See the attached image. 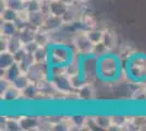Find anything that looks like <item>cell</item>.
I'll use <instances>...</instances> for the list:
<instances>
[{
	"instance_id": "obj_1",
	"label": "cell",
	"mask_w": 146,
	"mask_h": 131,
	"mask_svg": "<svg viewBox=\"0 0 146 131\" xmlns=\"http://www.w3.org/2000/svg\"><path fill=\"white\" fill-rule=\"evenodd\" d=\"M97 80L105 84L123 81V61L115 51L97 57Z\"/></svg>"
},
{
	"instance_id": "obj_2",
	"label": "cell",
	"mask_w": 146,
	"mask_h": 131,
	"mask_svg": "<svg viewBox=\"0 0 146 131\" xmlns=\"http://www.w3.org/2000/svg\"><path fill=\"white\" fill-rule=\"evenodd\" d=\"M123 81L132 85L146 84V54L137 50L123 63Z\"/></svg>"
},
{
	"instance_id": "obj_3",
	"label": "cell",
	"mask_w": 146,
	"mask_h": 131,
	"mask_svg": "<svg viewBox=\"0 0 146 131\" xmlns=\"http://www.w3.org/2000/svg\"><path fill=\"white\" fill-rule=\"evenodd\" d=\"M72 45L67 43H51L48 46V65L64 68L76 58Z\"/></svg>"
},
{
	"instance_id": "obj_4",
	"label": "cell",
	"mask_w": 146,
	"mask_h": 131,
	"mask_svg": "<svg viewBox=\"0 0 146 131\" xmlns=\"http://www.w3.org/2000/svg\"><path fill=\"white\" fill-rule=\"evenodd\" d=\"M70 44L72 45L73 49L78 56H86L93 54L94 44L88 37V34L83 30H76L71 35Z\"/></svg>"
},
{
	"instance_id": "obj_5",
	"label": "cell",
	"mask_w": 146,
	"mask_h": 131,
	"mask_svg": "<svg viewBox=\"0 0 146 131\" xmlns=\"http://www.w3.org/2000/svg\"><path fill=\"white\" fill-rule=\"evenodd\" d=\"M75 97L85 103L96 100V88L94 82H84L75 91Z\"/></svg>"
},
{
	"instance_id": "obj_6",
	"label": "cell",
	"mask_w": 146,
	"mask_h": 131,
	"mask_svg": "<svg viewBox=\"0 0 146 131\" xmlns=\"http://www.w3.org/2000/svg\"><path fill=\"white\" fill-rule=\"evenodd\" d=\"M73 27H74V31L76 30H83V31H92L94 29H97L98 27V23H97V20L95 19L94 15H92L91 13H87L84 12L80 20L75 23L73 24Z\"/></svg>"
},
{
	"instance_id": "obj_7",
	"label": "cell",
	"mask_w": 146,
	"mask_h": 131,
	"mask_svg": "<svg viewBox=\"0 0 146 131\" xmlns=\"http://www.w3.org/2000/svg\"><path fill=\"white\" fill-rule=\"evenodd\" d=\"M19 122L21 130H40V116L20 115Z\"/></svg>"
},
{
	"instance_id": "obj_8",
	"label": "cell",
	"mask_w": 146,
	"mask_h": 131,
	"mask_svg": "<svg viewBox=\"0 0 146 131\" xmlns=\"http://www.w3.org/2000/svg\"><path fill=\"white\" fill-rule=\"evenodd\" d=\"M64 26H66V24H64V22H63L61 17H57V15H54V14H48L46 17L45 23H44L42 29L46 30L50 34H54V33L61 31Z\"/></svg>"
},
{
	"instance_id": "obj_9",
	"label": "cell",
	"mask_w": 146,
	"mask_h": 131,
	"mask_svg": "<svg viewBox=\"0 0 146 131\" xmlns=\"http://www.w3.org/2000/svg\"><path fill=\"white\" fill-rule=\"evenodd\" d=\"M91 119L93 125L97 127L99 129H104V130H111L112 128V119H111V115H107L104 112H99V114H95V115H91Z\"/></svg>"
},
{
	"instance_id": "obj_10",
	"label": "cell",
	"mask_w": 146,
	"mask_h": 131,
	"mask_svg": "<svg viewBox=\"0 0 146 131\" xmlns=\"http://www.w3.org/2000/svg\"><path fill=\"white\" fill-rule=\"evenodd\" d=\"M136 51H137V49H136L135 45H133L130 42L121 43L120 45H118L117 49L115 50V53L119 56V58L121 59L123 63L127 61L129 58H131Z\"/></svg>"
},
{
	"instance_id": "obj_11",
	"label": "cell",
	"mask_w": 146,
	"mask_h": 131,
	"mask_svg": "<svg viewBox=\"0 0 146 131\" xmlns=\"http://www.w3.org/2000/svg\"><path fill=\"white\" fill-rule=\"evenodd\" d=\"M102 43L106 46L108 51H115L118 47V35L116 31L111 30L109 27L104 29V37Z\"/></svg>"
},
{
	"instance_id": "obj_12",
	"label": "cell",
	"mask_w": 146,
	"mask_h": 131,
	"mask_svg": "<svg viewBox=\"0 0 146 131\" xmlns=\"http://www.w3.org/2000/svg\"><path fill=\"white\" fill-rule=\"evenodd\" d=\"M0 97H1V102L2 103H5V104H11V103H15L19 100L23 98V95H22L21 91H19L18 88H15L11 84L5 92L1 93Z\"/></svg>"
},
{
	"instance_id": "obj_13",
	"label": "cell",
	"mask_w": 146,
	"mask_h": 131,
	"mask_svg": "<svg viewBox=\"0 0 146 131\" xmlns=\"http://www.w3.org/2000/svg\"><path fill=\"white\" fill-rule=\"evenodd\" d=\"M19 27L15 22L12 21H1L0 25V35L5 36V37H13L15 35H18Z\"/></svg>"
},
{
	"instance_id": "obj_14",
	"label": "cell",
	"mask_w": 146,
	"mask_h": 131,
	"mask_svg": "<svg viewBox=\"0 0 146 131\" xmlns=\"http://www.w3.org/2000/svg\"><path fill=\"white\" fill-rule=\"evenodd\" d=\"M36 30L37 29L32 27L30 24L23 27V29H21V30H19L18 37L20 38L22 45H26V44L32 43V42L35 41V32H36Z\"/></svg>"
},
{
	"instance_id": "obj_15",
	"label": "cell",
	"mask_w": 146,
	"mask_h": 131,
	"mask_svg": "<svg viewBox=\"0 0 146 131\" xmlns=\"http://www.w3.org/2000/svg\"><path fill=\"white\" fill-rule=\"evenodd\" d=\"M22 72H23V71H22L21 67H20L17 63H14L12 66H10L8 69L1 71V78H3V79H6L7 81L12 83Z\"/></svg>"
},
{
	"instance_id": "obj_16",
	"label": "cell",
	"mask_w": 146,
	"mask_h": 131,
	"mask_svg": "<svg viewBox=\"0 0 146 131\" xmlns=\"http://www.w3.org/2000/svg\"><path fill=\"white\" fill-rule=\"evenodd\" d=\"M46 17H47V15H46L42 10L34 11V12H30L29 24H30L32 27H34V29H42L44 23H45Z\"/></svg>"
},
{
	"instance_id": "obj_17",
	"label": "cell",
	"mask_w": 146,
	"mask_h": 131,
	"mask_svg": "<svg viewBox=\"0 0 146 131\" xmlns=\"http://www.w3.org/2000/svg\"><path fill=\"white\" fill-rule=\"evenodd\" d=\"M35 42L38 46L47 47L51 44V34L44 29H37L35 32Z\"/></svg>"
},
{
	"instance_id": "obj_18",
	"label": "cell",
	"mask_w": 146,
	"mask_h": 131,
	"mask_svg": "<svg viewBox=\"0 0 146 131\" xmlns=\"http://www.w3.org/2000/svg\"><path fill=\"white\" fill-rule=\"evenodd\" d=\"M70 5H67L66 2H63L62 0H55V1H50V14H54L57 17H61L66 13L68 7Z\"/></svg>"
},
{
	"instance_id": "obj_19",
	"label": "cell",
	"mask_w": 146,
	"mask_h": 131,
	"mask_svg": "<svg viewBox=\"0 0 146 131\" xmlns=\"http://www.w3.org/2000/svg\"><path fill=\"white\" fill-rule=\"evenodd\" d=\"M15 63L14 55L10 51H0V70L3 71Z\"/></svg>"
},
{
	"instance_id": "obj_20",
	"label": "cell",
	"mask_w": 146,
	"mask_h": 131,
	"mask_svg": "<svg viewBox=\"0 0 146 131\" xmlns=\"http://www.w3.org/2000/svg\"><path fill=\"white\" fill-rule=\"evenodd\" d=\"M33 57L36 63H48V46H38L34 51Z\"/></svg>"
},
{
	"instance_id": "obj_21",
	"label": "cell",
	"mask_w": 146,
	"mask_h": 131,
	"mask_svg": "<svg viewBox=\"0 0 146 131\" xmlns=\"http://www.w3.org/2000/svg\"><path fill=\"white\" fill-rule=\"evenodd\" d=\"M31 83H32V82H31L30 78L27 76V74H26L25 72H22L11 84H12L15 88H18L19 91H21V92L23 93V91L30 85Z\"/></svg>"
},
{
	"instance_id": "obj_22",
	"label": "cell",
	"mask_w": 146,
	"mask_h": 131,
	"mask_svg": "<svg viewBox=\"0 0 146 131\" xmlns=\"http://www.w3.org/2000/svg\"><path fill=\"white\" fill-rule=\"evenodd\" d=\"M22 48H23V45L21 43L20 38L18 37V35L8 38V44H7V50L8 51L12 53L14 55L15 53H18L19 50H21Z\"/></svg>"
},
{
	"instance_id": "obj_23",
	"label": "cell",
	"mask_w": 146,
	"mask_h": 131,
	"mask_svg": "<svg viewBox=\"0 0 146 131\" xmlns=\"http://www.w3.org/2000/svg\"><path fill=\"white\" fill-rule=\"evenodd\" d=\"M5 8L19 11L24 8V2L21 0H1V9H5Z\"/></svg>"
},
{
	"instance_id": "obj_24",
	"label": "cell",
	"mask_w": 146,
	"mask_h": 131,
	"mask_svg": "<svg viewBox=\"0 0 146 131\" xmlns=\"http://www.w3.org/2000/svg\"><path fill=\"white\" fill-rule=\"evenodd\" d=\"M88 34V37L92 41V43L94 45L96 44H99L103 42V37H104V29H100V27H97V29H94L92 31L87 32Z\"/></svg>"
},
{
	"instance_id": "obj_25",
	"label": "cell",
	"mask_w": 146,
	"mask_h": 131,
	"mask_svg": "<svg viewBox=\"0 0 146 131\" xmlns=\"http://www.w3.org/2000/svg\"><path fill=\"white\" fill-rule=\"evenodd\" d=\"M0 19H1V21H12V22H15L17 19H18V11H14V10L9 9V8L1 9Z\"/></svg>"
},
{
	"instance_id": "obj_26",
	"label": "cell",
	"mask_w": 146,
	"mask_h": 131,
	"mask_svg": "<svg viewBox=\"0 0 146 131\" xmlns=\"http://www.w3.org/2000/svg\"><path fill=\"white\" fill-rule=\"evenodd\" d=\"M40 6H42V0H30L24 3V8L29 12L40 10Z\"/></svg>"
},
{
	"instance_id": "obj_27",
	"label": "cell",
	"mask_w": 146,
	"mask_h": 131,
	"mask_svg": "<svg viewBox=\"0 0 146 131\" xmlns=\"http://www.w3.org/2000/svg\"><path fill=\"white\" fill-rule=\"evenodd\" d=\"M91 0H74V2L76 3H81V5H87Z\"/></svg>"
},
{
	"instance_id": "obj_28",
	"label": "cell",
	"mask_w": 146,
	"mask_h": 131,
	"mask_svg": "<svg viewBox=\"0 0 146 131\" xmlns=\"http://www.w3.org/2000/svg\"><path fill=\"white\" fill-rule=\"evenodd\" d=\"M21 1H23V2L25 3V2H27V1H30V0H21Z\"/></svg>"
}]
</instances>
